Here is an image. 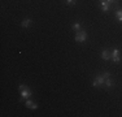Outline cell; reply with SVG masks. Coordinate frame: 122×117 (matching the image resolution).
<instances>
[{
	"instance_id": "6da1fadb",
	"label": "cell",
	"mask_w": 122,
	"mask_h": 117,
	"mask_svg": "<svg viewBox=\"0 0 122 117\" xmlns=\"http://www.w3.org/2000/svg\"><path fill=\"white\" fill-rule=\"evenodd\" d=\"M20 91H21V96L24 99H29L31 96V90L29 89L27 86H25V85H21V86H20Z\"/></svg>"
},
{
	"instance_id": "7a4b0ae2",
	"label": "cell",
	"mask_w": 122,
	"mask_h": 117,
	"mask_svg": "<svg viewBox=\"0 0 122 117\" xmlns=\"http://www.w3.org/2000/svg\"><path fill=\"white\" fill-rule=\"evenodd\" d=\"M86 39H87V34H86V31L79 30V31H77V33H75V42L83 43V42H86Z\"/></svg>"
},
{
	"instance_id": "3957f363",
	"label": "cell",
	"mask_w": 122,
	"mask_h": 117,
	"mask_svg": "<svg viewBox=\"0 0 122 117\" xmlns=\"http://www.w3.org/2000/svg\"><path fill=\"white\" fill-rule=\"evenodd\" d=\"M104 82H105V78H104V75H96V78L94 80V82H92V86L94 87H101L104 86Z\"/></svg>"
},
{
	"instance_id": "277c9868",
	"label": "cell",
	"mask_w": 122,
	"mask_h": 117,
	"mask_svg": "<svg viewBox=\"0 0 122 117\" xmlns=\"http://www.w3.org/2000/svg\"><path fill=\"white\" fill-rule=\"evenodd\" d=\"M110 55H112V60H113V63L118 64V63L121 61L120 49H118V48H113V49H112V52H110Z\"/></svg>"
},
{
	"instance_id": "5b68a950",
	"label": "cell",
	"mask_w": 122,
	"mask_h": 117,
	"mask_svg": "<svg viewBox=\"0 0 122 117\" xmlns=\"http://www.w3.org/2000/svg\"><path fill=\"white\" fill-rule=\"evenodd\" d=\"M100 8L104 13H107V12L109 11V3L107 1V0H100Z\"/></svg>"
},
{
	"instance_id": "8992f818",
	"label": "cell",
	"mask_w": 122,
	"mask_h": 117,
	"mask_svg": "<svg viewBox=\"0 0 122 117\" xmlns=\"http://www.w3.org/2000/svg\"><path fill=\"white\" fill-rule=\"evenodd\" d=\"M101 57H103L104 60H109V58H112L110 51H108V49H103V51H101Z\"/></svg>"
},
{
	"instance_id": "52a82bcc",
	"label": "cell",
	"mask_w": 122,
	"mask_h": 117,
	"mask_svg": "<svg viewBox=\"0 0 122 117\" xmlns=\"http://www.w3.org/2000/svg\"><path fill=\"white\" fill-rule=\"evenodd\" d=\"M104 86L107 87V89H112L113 86H114V82H113V80H110V78H105V82H104Z\"/></svg>"
},
{
	"instance_id": "ba28073f",
	"label": "cell",
	"mask_w": 122,
	"mask_h": 117,
	"mask_svg": "<svg viewBox=\"0 0 122 117\" xmlns=\"http://www.w3.org/2000/svg\"><path fill=\"white\" fill-rule=\"evenodd\" d=\"M25 105H26L27 108H31V109H36V108H38V105H36L35 103H34V101H31L30 99H27V100H26Z\"/></svg>"
},
{
	"instance_id": "9c48e42d",
	"label": "cell",
	"mask_w": 122,
	"mask_h": 117,
	"mask_svg": "<svg viewBox=\"0 0 122 117\" xmlns=\"http://www.w3.org/2000/svg\"><path fill=\"white\" fill-rule=\"evenodd\" d=\"M21 25H22V27H25V29H27L29 26L31 25V20L30 18H25L24 21L21 22Z\"/></svg>"
},
{
	"instance_id": "30bf717a",
	"label": "cell",
	"mask_w": 122,
	"mask_h": 117,
	"mask_svg": "<svg viewBox=\"0 0 122 117\" xmlns=\"http://www.w3.org/2000/svg\"><path fill=\"white\" fill-rule=\"evenodd\" d=\"M71 29H73L74 31H79V30H82V25H81L79 22H75L71 25Z\"/></svg>"
},
{
	"instance_id": "8fae6325",
	"label": "cell",
	"mask_w": 122,
	"mask_h": 117,
	"mask_svg": "<svg viewBox=\"0 0 122 117\" xmlns=\"http://www.w3.org/2000/svg\"><path fill=\"white\" fill-rule=\"evenodd\" d=\"M116 17H117V20H118L120 22H122V9L116 11Z\"/></svg>"
},
{
	"instance_id": "7c38bea8",
	"label": "cell",
	"mask_w": 122,
	"mask_h": 117,
	"mask_svg": "<svg viewBox=\"0 0 122 117\" xmlns=\"http://www.w3.org/2000/svg\"><path fill=\"white\" fill-rule=\"evenodd\" d=\"M65 3H66V4H69V5H74L75 4V0H65Z\"/></svg>"
},
{
	"instance_id": "4fadbf2b",
	"label": "cell",
	"mask_w": 122,
	"mask_h": 117,
	"mask_svg": "<svg viewBox=\"0 0 122 117\" xmlns=\"http://www.w3.org/2000/svg\"><path fill=\"white\" fill-rule=\"evenodd\" d=\"M107 1H108L109 4H110V3H114V4H118V0H107Z\"/></svg>"
}]
</instances>
